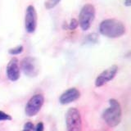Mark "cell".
I'll return each instance as SVG.
<instances>
[{"mask_svg":"<svg viewBox=\"0 0 131 131\" xmlns=\"http://www.w3.org/2000/svg\"><path fill=\"white\" fill-rule=\"evenodd\" d=\"M44 102V97L42 94H35L32 96L25 107V112L28 116H35L42 108Z\"/></svg>","mask_w":131,"mask_h":131,"instance_id":"cell-5","label":"cell"},{"mask_svg":"<svg viewBox=\"0 0 131 131\" xmlns=\"http://www.w3.org/2000/svg\"><path fill=\"white\" fill-rule=\"evenodd\" d=\"M122 112L121 105L116 99L109 100V106L102 113V119L110 127H116L121 121Z\"/></svg>","mask_w":131,"mask_h":131,"instance_id":"cell-2","label":"cell"},{"mask_svg":"<svg viewBox=\"0 0 131 131\" xmlns=\"http://www.w3.org/2000/svg\"><path fill=\"white\" fill-rule=\"evenodd\" d=\"M95 7L91 3H86L81 8L78 23L84 31L88 30L91 26L95 18Z\"/></svg>","mask_w":131,"mask_h":131,"instance_id":"cell-3","label":"cell"},{"mask_svg":"<svg viewBox=\"0 0 131 131\" xmlns=\"http://www.w3.org/2000/svg\"><path fill=\"white\" fill-rule=\"evenodd\" d=\"M61 2V0H46L44 3V7L49 10L56 7Z\"/></svg>","mask_w":131,"mask_h":131,"instance_id":"cell-11","label":"cell"},{"mask_svg":"<svg viewBox=\"0 0 131 131\" xmlns=\"http://www.w3.org/2000/svg\"><path fill=\"white\" fill-rule=\"evenodd\" d=\"M21 69L25 75L29 77H35L38 75V67L35 58L31 57H26L22 60Z\"/></svg>","mask_w":131,"mask_h":131,"instance_id":"cell-8","label":"cell"},{"mask_svg":"<svg viewBox=\"0 0 131 131\" xmlns=\"http://www.w3.org/2000/svg\"><path fill=\"white\" fill-rule=\"evenodd\" d=\"M43 129H44L43 123V122H39V123H38V124H37L35 131H43Z\"/></svg>","mask_w":131,"mask_h":131,"instance_id":"cell-16","label":"cell"},{"mask_svg":"<svg viewBox=\"0 0 131 131\" xmlns=\"http://www.w3.org/2000/svg\"><path fill=\"white\" fill-rule=\"evenodd\" d=\"M126 29L123 22L117 19H106L100 23L99 32L107 38H120L125 34Z\"/></svg>","mask_w":131,"mask_h":131,"instance_id":"cell-1","label":"cell"},{"mask_svg":"<svg viewBox=\"0 0 131 131\" xmlns=\"http://www.w3.org/2000/svg\"><path fill=\"white\" fill-rule=\"evenodd\" d=\"M118 72V67L116 65H113L112 67L106 69L105 71L101 72L95 80L96 87H102L109 81L112 80Z\"/></svg>","mask_w":131,"mask_h":131,"instance_id":"cell-7","label":"cell"},{"mask_svg":"<svg viewBox=\"0 0 131 131\" xmlns=\"http://www.w3.org/2000/svg\"><path fill=\"white\" fill-rule=\"evenodd\" d=\"M37 27V12L35 7L29 5L25 15V28L29 34H33Z\"/></svg>","mask_w":131,"mask_h":131,"instance_id":"cell-6","label":"cell"},{"mask_svg":"<svg viewBox=\"0 0 131 131\" xmlns=\"http://www.w3.org/2000/svg\"><path fill=\"white\" fill-rule=\"evenodd\" d=\"M23 49L24 48H23L22 45H18V46H16V47L10 48L9 50H8V52L12 55H17L23 52Z\"/></svg>","mask_w":131,"mask_h":131,"instance_id":"cell-12","label":"cell"},{"mask_svg":"<svg viewBox=\"0 0 131 131\" xmlns=\"http://www.w3.org/2000/svg\"><path fill=\"white\" fill-rule=\"evenodd\" d=\"M124 3L126 7H129L131 5V0H125Z\"/></svg>","mask_w":131,"mask_h":131,"instance_id":"cell-17","label":"cell"},{"mask_svg":"<svg viewBox=\"0 0 131 131\" xmlns=\"http://www.w3.org/2000/svg\"><path fill=\"white\" fill-rule=\"evenodd\" d=\"M34 129H35V127H34V125H33V123L29 121L25 124L24 129L22 131H34Z\"/></svg>","mask_w":131,"mask_h":131,"instance_id":"cell-14","label":"cell"},{"mask_svg":"<svg viewBox=\"0 0 131 131\" xmlns=\"http://www.w3.org/2000/svg\"><path fill=\"white\" fill-rule=\"evenodd\" d=\"M80 97V92L75 88H71L61 94L59 97V102L61 104L66 105L78 100Z\"/></svg>","mask_w":131,"mask_h":131,"instance_id":"cell-10","label":"cell"},{"mask_svg":"<svg viewBox=\"0 0 131 131\" xmlns=\"http://www.w3.org/2000/svg\"><path fill=\"white\" fill-rule=\"evenodd\" d=\"M66 125L67 131H82V119L79 110L71 107L66 114Z\"/></svg>","mask_w":131,"mask_h":131,"instance_id":"cell-4","label":"cell"},{"mask_svg":"<svg viewBox=\"0 0 131 131\" xmlns=\"http://www.w3.org/2000/svg\"><path fill=\"white\" fill-rule=\"evenodd\" d=\"M12 116L10 115L5 113L3 111H0V121H12Z\"/></svg>","mask_w":131,"mask_h":131,"instance_id":"cell-13","label":"cell"},{"mask_svg":"<svg viewBox=\"0 0 131 131\" xmlns=\"http://www.w3.org/2000/svg\"><path fill=\"white\" fill-rule=\"evenodd\" d=\"M79 26V23H78V20L76 19H72L71 20V23L69 24V29H71V30H75Z\"/></svg>","mask_w":131,"mask_h":131,"instance_id":"cell-15","label":"cell"},{"mask_svg":"<svg viewBox=\"0 0 131 131\" xmlns=\"http://www.w3.org/2000/svg\"><path fill=\"white\" fill-rule=\"evenodd\" d=\"M6 73L8 80L11 81H16L18 80L20 75V67H19V61L17 58H12L8 62L7 68H6Z\"/></svg>","mask_w":131,"mask_h":131,"instance_id":"cell-9","label":"cell"}]
</instances>
